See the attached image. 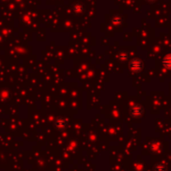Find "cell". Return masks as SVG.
Instances as JSON below:
<instances>
[{
	"label": "cell",
	"mask_w": 171,
	"mask_h": 171,
	"mask_svg": "<svg viewBox=\"0 0 171 171\" xmlns=\"http://www.w3.org/2000/svg\"><path fill=\"white\" fill-rule=\"evenodd\" d=\"M55 126L58 129H61L62 127H64V126H65V122L63 120H61V119H58L55 122Z\"/></svg>",
	"instance_id": "obj_1"
}]
</instances>
